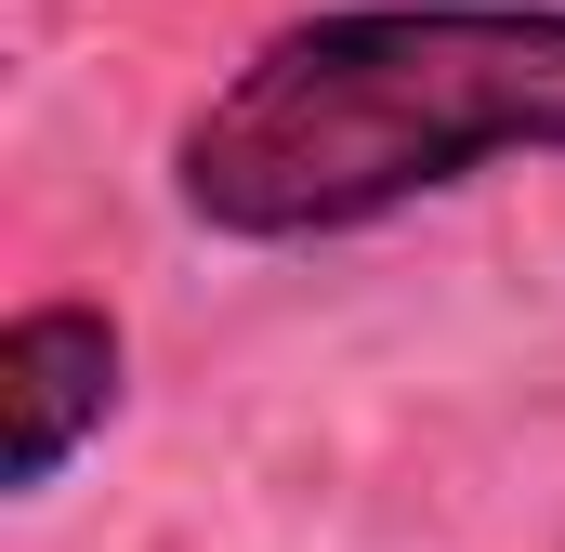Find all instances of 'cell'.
I'll return each mask as SVG.
<instances>
[{
  "label": "cell",
  "instance_id": "6da1fadb",
  "mask_svg": "<svg viewBox=\"0 0 565 552\" xmlns=\"http://www.w3.org/2000/svg\"><path fill=\"white\" fill-rule=\"evenodd\" d=\"M487 158H565V0H342L250 40L171 145L184 224L237 251L369 237Z\"/></svg>",
  "mask_w": 565,
  "mask_h": 552
},
{
  "label": "cell",
  "instance_id": "7a4b0ae2",
  "mask_svg": "<svg viewBox=\"0 0 565 552\" xmlns=\"http://www.w3.org/2000/svg\"><path fill=\"white\" fill-rule=\"evenodd\" d=\"M119 408V316L93 302H26L0 329V487L40 500Z\"/></svg>",
  "mask_w": 565,
  "mask_h": 552
}]
</instances>
